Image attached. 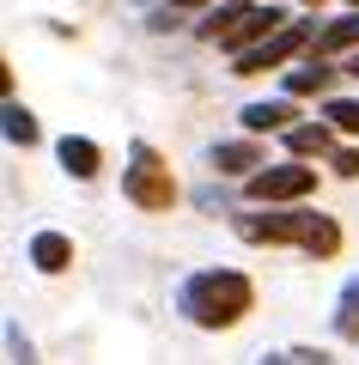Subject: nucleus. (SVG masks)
Wrapping results in <instances>:
<instances>
[{"label":"nucleus","mask_w":359,"mask_h":365,"mask_svg":"<svg viewBox=\"0 0 359 365\" xmlns=\"http://www.w3.org/2000/svg\"><path fill=\"white\" fill-rule=\"evenodd\" d=\"M323 122H329L335 134H359V104L353 98H329V104H323Z\"/></svg>","instance_id":"17"},{"label":"nucleus","mask_w":359,"mask_h":365,"mask_svg":"<svg viewBox=\"0 0 359 365\" xmlns=\"http://www.w3.org/2000/svg\"><path fill=\"white\" fill-rule=\"evenodd\" d=\"M317 213H238V237L244 244H305Z\"/></svg>","instance_id":"6"},{"label":"nucleus","mask_w":359,"mask_h":365,"mask_svg":"<svg viewBox=\"0 0 359 365\" xmlns=\"http://www.w3.org/2000/svg\"><path fill=\"white\" fill-rule=\"evenodd\" d=\"M305 6H323V0H305Z\"/></svg>","instance_id":"23"},{"label":"nucleus","mask_w":359,"mask_h":365,"mask_svg":"<svg viewBox=\"0 0 359 365\" xmlns=\"http://www.w3.org/2000/svg\"><path fill=\"white\" fill-rule=\"evenodd\" d=\"M341 49H359V13H341V19H329V25H317L310 55H341Z\"/></svg>","instance_id":"11"},{"label":"nucleus","mask_w":359,"mask_h":365,"mask_svg":"<svg viewBox=\"0 0 359 365\" xmlns=\"http://www.w3.org/2000/svg\"><path fill=\"white\" fill-rule=\"evenodd\" d=\"M298 250H305V256H335V250H341V225H335L329 213H317V225H310V237Z\"/></svg>","instance_id":"15"},{"label":"nucleus","mask_w":359,"mask_h":365,"mask_svg":"<svg viewBox=\"0 0 359 365\" xmlns=\"http://www.w3.org/2000/svg\"><path fill=\"white\" fill-rule=\"evenodd\" d=\"M286 146H293V158H335V134L323 128V122H298V128H286Z\"/></svg>","instance_id":"12"},{"label":"nucleus","mask_w":359,"mask_h":365,"mask_svg":"<svg viewBox=\"0 0 359 365\" xmlns=\"http://www.w3.org/2000/svg\"><path fill=\"white\" fill-rule=\"evenodd\" d=\"M329 67H323V55H305V61L293 67V73H286V91H293V98H310V91H323L329 86Z\"/></svg>","instance_id":"13"},{"label":"nucleus","mask_w":359,"mask_h":365,"mask_svg":"<svg viewBox=\"0 0 359 365\" xmlns=\"http://www.w3.org/2000/svg\"><path fill=\"white\" fill-rule=\"evenodd\" d=\"M31 268H37V274H67V268H74V237L37 232V237H31Z\"/></svg>","instance_id":"8"},{"label":"nucleus","mask_w":359,"mask_h":365,"mask_svg":"<svg viewBox=\"0 0 359 365\" xmlns=\"http://www.w3.org/2000/svg\"><path fill=\"white\" fill-rule=\"evenodd\" d=\"M329 165H335V177H359V146H341Z\"/></svg>","instance_id":"19"},{"label":"nucleus","mask_w":359,"mask_h":365,"mask_svg":"<svg viewBox=\"0 0 359 365\" xmlns=\"http://www.w3.org/2000/svg\"><path fill=\"white\" fill-rule=\"evenodd\" d=\"M177 6H207V0H171V13H177Z\"/></svg>","instance_id":"21"},{"label":"nucleus","mask_w":359,"mask_h":365,"mask_svg":"<svg viewBox=\"0 0 359 365\" xmlns=\"http://www.w3.org/2000/svg\"><path fill=\"white\" fill-rule=\"evenodd\" d=\"M244 122L250 134H286V128H298V110L286 104V98H274V104H244Z\"/></svg>","instance_id":"10"},{"label":"nucleus","mask_w":359,"mask_h":365,"mask_svg":"<svg viewBox=\"0 0 359 365\" xmlns=\"http://www.w3.org/2000/svg\"><path fill=\"white\" fill-rule=\"evenodd\" d=\"M347 73H353V79H359V49H353V55H347Z\"/></svg>","instance_id":"20"},{"label":"nucleus","mask_w":359,"mask_h":365,"mask_svg":"<svg viewBox=\"0 0 359 365\" xmlns=\"http://www.w3.org/2000/svg\"><path fill=\"white\" fill-rule=\"evenodd\" d=\"M250 304H256V287L238 268H195L177 287V311L195 329H231L250 317Z\"/></svg>","instance_id":"1"},{"label":"nucleus","mask_w":359,"mask_h":365,"mask_svg":"<svg viewBox=\"0 0 359 365\" xmlns=\"http://www.w3.org/2000/svg\"><path fill=\"white\" fill-rule=\"evenodd\" d=\"M262 365H286V353H274V359H262Z\"/></svg>","instance_id":"22"},{"label":"nucleus","mask_w":359,"mask_h":365,"mask_svg":"<svg viewBox=\"0 0 359 365\" xmlns=\"http://www.w3.org/2000/svg\"><path fill=\"white\" fill-rule=\"evenodd\" d=\"M353 13H359V0H353Z\"/></svg>","instance_id":"24"},{"label":"nucleus","mask_w":359,"mask_h":365,"mask_svg":"<svg viewBox=\"0 0 359 365\" xmlns=\"http://www.w3.org/2000/svg\"><path fill=\"white\" fill-rule=\"evenodd\" d=\"M213 170L219 177H256L262 170V140L250 134V140H219L213 146Z\"/></svg>","instance_id":"7"},{"label":"nucleus","mask_w":359,"mask_h":365,"mask_svg":"<svg viewBox=\"0 0 359 365\" xmlns=\"http://www.w3.org/2000/svg\"><path fill=\"white\" fill-rule=\"evenodd\" d=\"M6 353H13V365H37V347L25 341V329H19V323H6Z\"/></svg>","instance_id":"18"},{"label":"nucleus","mask_w":359,"mask_h":365,"mask_svg":"<svg viewBox=\"0 0 359 365\" xmlns=\"http://www.w3.org/2000/svg\"><path fill=\"white\" fill-rule=\"evenodd\" d=\"M293 19L274 6V0H231V6H213V13L195 25V37L201 43H219V49H231V61L244 49H256V43H268L274 31H286Z\"/></svg>","instance_id":"2"},{"label":"nucleus","mask_w":359,"mask_h":365,"mask_svg":"<svg viewBox=\"0 0 359 365\" xmlns=\"http://www.w3.org/2000/svg\"><path fill=\"white\" fill-rule=\"evenodd\" d=\"M335 335H341V341H359V274L341 287V299H335Z\"/></svg>","instance_id":"14"},{"label":"nucleus","mask_w":359,"mask_h":365,"mask_svg":"<svg viewBox=\"0 0 359 365\" xmlns=\"http://www.w3.org/2000/svg\"><path fill=\"white\" fill-rule=\"evenodd\" d=\"M310 43H317V31H310V25H286V31H274L268 43H256V49H244V55H238V79L274 73V67H286L293 55H305Z\"/></svg>","instance_id":"5"},{"label":"nucleus","mask_w":359,"mask_h":365,"mask_svg":"<svg viewBox=\"0 0 359 365\" xmlns=\"http://www.w3.org/2000/svg\"><path fill=\"white\" fill-rule=\"evenodd\" d=\"M55 153H61V170H67V177H79V182H91V177L103 170L98 140H86V134H67V140L55 146Z\"/></svg>","instance_id":"9"},{"label":"nucleus","mask_w":359,"mask_h":365,"mask_svg":"<svg viewBox=\"0 0 359 365\" xmlns=\"http://www.w3.org/2000/svg\"><path fill=\"white\" fill-rule=\"evenodd\" d=\"M6 140L13 146H37V116H31L25 104H13V98H6Z\"/></svg>","instance_id":"16"},{"label":"nucleus","mask_w":359,"mask_h":365,"mask_svg":"<svg viewBox=\"0 0 359 365\" xmlns=\"http://www.w3.org/2000/svg\"><path fill=\"white\" fill-rule=\"evenodd\" d=\"M122 195H128L141 213H171V207H177V177H171V165H165V158H158L146 140H134V146H128Z\"/></svg>","instance_id":"3"},{"label":"nucleus","mask_w":359,"mask_h":365,"mask_svg":"<svg viewBox=\"0 0 359 365\" xmlns=\"http://www.w3.org/2000/svg\"><path fill=\"white\" fill-rule=\"evenodd\" d=\"M310 189H317V170H310L305 158H286V165H268V170H256V177H244V195L256 201V207H280V201H305Z\"/></svg>","instance_id":"4"}]
</instances>
